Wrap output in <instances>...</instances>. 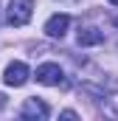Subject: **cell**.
Returning a JSON list of instances; mask_svg holds the SVG:
<instances>
[{
    "mask_svg": "<svg viewBox=\"0 0 118 121\" xmlns=\"http://www.w3.org/2000/svg\"><path fill=\"white\" fill-rule=\"evenodd\" d=\"M115 26H118V20H115Z\"/></svg>",
    "mask_w": 118,
    "mask_h": 121,
    "instance_id": "cell-12",
    "label": "cell"
},
{
    "mask_svg": "<svg viewBox=\"0 0 118 121\" xmlns=\"http://www.w3.org/2000/svg\"><path fill=\"white\" fill-rule=\"evenodd\" d=\"M31 70L25 62H11L8 68H6V73H3V82L8 85V87H23L25 82H28Z\"/></svg>",
    "mask_w": 118,
    "mask_h": 121,
    "instance_id": "cell-3",
    "label": "cell"
},
{
    "mask_svg": "<svg viewBox=\"0 0 118 121\" xmlns=\"http://www.w3.org/2000/svg\"><path fill=\"white\" fill-rule=\"evenodd\" d=\"M3 107H6V96L0 93V110H3Z\"/></svg>",
    "mask_w": 118,
    "mask_h": 121,
    "instance_id": "cell-9",
    "label": "cell"
},
{
    "mask_svg": "<svg viewBox=\"0 0 118 121\" xmlns=\"http://www.w3.org/2000/svg\"><path fill=\"white\" fill-rule=\"evenodd\" d=\"M62 118H70V121H73V118H79V116H76L73 110H65V113H62Z\"/></svg>",
    "mask_w": 118,
    "mask_h": 121,
    "instance_id": "cell-8",
    "label": "cell"
},
{
    "mask_svg": "<svg viewBox=\"0 0 118 121\" xmlns=\"http://www.w3.org/2000/svg\"><path fill=\"white\" fill-rule=\"evenodd\" d=\"M76 39H79V45H84V48H90V45H101V42H104V31L87 26V28L79 31V37H76Z\"/></svg>",
    "mask_w": 118,
    "mask_h": 121,
    "instance_id": "cell-6",
    "label": "cell"
},
{
    "mask_svg": "<svg viewBox=\"0 0 118 121\" xmlns=\"http://www.w3.org/2000/svg\"><path fill=\"white\" fill-rule=\"evenodd\" d=\"M0 23H3V20H0Z\"/></svg>",
    "mask_w": 118,
    "mask_h": 121,
    "instance_id": "cell-13",
    "label": "cell"
},
{
    "mask_svg": "<svg viewBox=\"0 0 118 121\" xmlns=\"http://www.w3.org/2000/svg\"><path fill=\"white\" fill-rule=\"evenodd\" d=\"M67 28H70V14H54L45 23V34L54 37V39H62L67 34Z\"/></svg>",
    "mask_w": 118,
    "mask_h": 121,
    "instance_id": "cell-4",
    "label": "cell"
},
{
    "mask_svg": "<svg viewBox=\"0 0 118 121\" xmlns=\"http://www.w3.org/2000/svg\"><path fill=\"white\" fill-rule=\"evenodd\" d=\"M37 82L39 85H48V87H67V79H65V73H62V68H59L56 62L39 65L37 68Z\"/></svg>",
    "mask_w": 118,
    "mask_h": 121,
    "instance_id": "cell-2",
    "label": "cell"
},
{
    "mask_svg": "<svg viewBox=\"0 0 118 121\" xmlns=\"http://www.w3.org/2000/svg\"><path fill=\"white\" fill-rule=\"evenodd\" d=\"M110 3H113V6H118V0H110Z\"/></svg>",
    "mask_w": 118,
    "mask_h": 121,
    "instance_id": "cell-11",
    "label": "cell"
},
{
    "mask_svg": "<svg viewBox=\"0 0 118 121\" xmlns=\"http://www.w3.org/2000/svg\"><path fill=\"white\" fill-rule=\"evenodd\" d=\"M59 3H79V0H59Z\"/></svg>",
    "mask_w": 118,
    "mask_h": 121,
    "instance_id": "cell-10",
    "label": "cell"
},
{
    "mask_svg": "<svg viewBox=\"0 0 118 121\" xmlns=\"http://www.w3.org/2000/svg\"><path fill=\"white\" fill-rule=\"evenodd\" d=\"M98 110H101L104 116H110V118H118V93H107V96H101Z\"/></svg>",
    "mask_w": 118,
    "mask_h": 121,
    "instance_id": "cell-7",
    "label": "cell"
},
{
    "mask_svg": "<svg viewBox=\"0 0 118 121\" xmlns=\"http://www.w3.org/2000/svg\"><path fill=\"white\" fill-rule=\"evenodd\" d=\"M48 104L39 101V99H25L23 107H20V118H48Z\"/></svg>",
    "mask_w": 118,
    "mask_h": 121,
    "instance_id": "cell-5",
    "label": "cell"
},
{
    "mask_svg": "<svg viewBox=\"0 0 118 121\" xmlns=\"http://www.w3.org/2000/svg\"><path fill=\"white\" fill-rule=\"evenodd\" d=\"M34 14V0H8L6 6V23L8 26H25Z\"/></svg>",
    "mask_w": 118,
    "mask_h": 121,
    "instance_id": "cell-1",
    "label": "cell"
}]
</instances>
